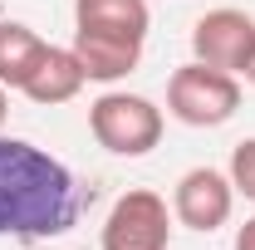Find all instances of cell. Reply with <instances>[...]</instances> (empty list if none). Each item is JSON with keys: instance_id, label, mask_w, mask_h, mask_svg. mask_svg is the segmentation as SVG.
<instances>
[{"instance_id": "6da1fadb", "label": "cell", "mask_w": 255, "mask_h": 250, "mask_svg": "<svg viewBox=\"0 0 255 250\" xmlns=\"http://www.w3.org/2000/svg\"><path fill=\"white\" fill-rule=\"evenodd\" d=\"M94 191L74 177L49 147H34L30 137L0 132V241H54L69 236Z\"/></svg>"}, {"instance_id": "7a4b0ae2", "label": "cell", "mask_w": 255, "mask_h": 250, "mask_svg": "<svg viewBox=\"0 0 255 250\" xmlns=\"http://www.w3.org/2000/svg\"><path fill=\"white\" fill-rule=\"evenodd\" d=\"M162 108L142 94H128V89H103L89 103V132L103 152L113 157H147L162 142Z\"/></svg>"}, {"instance_id": "3957f363", "label": "cell", "mask_w": 255, "mask_h": 250, "mask_svg": "<svg viewBox=\"0 0 255 250\" xmlns=\"http://www.w3.org/2000/svg\"><path fill=\"white\" fill-rule=\"evenodd\" d=\"M236 108H241V79L236 74L196 64V59L172 69V79H167V113L182 127H221L236 118Z\"/></svg>"}, {"instance_id": "277c9868", "label": "cell", "mask_w": 255, "mask_h": 250, "mask_svg": "<svg viewBox=\"0 0 255 250\" xmlns=\"http://www.w3.org/2000/svg\"><path fill=\"white\" fill-rule=\"evenodd\" d=\"M172 231H177L172 201L157 196L152 187H132L108 206V216L98 226V246L103 250H167Z\"/></svg>"}, {"instance_id": "5b68a950", "label": "cell", "mask_w": 255, "mask_h": 250, "mask_svg": "<svg viewBox=\"0 0 255 250\" xmlns=\"http://www.w3.org/2000/svg\"><path fill=\"white\" fill-rule=\"evenodd\" d=\"M236 211V187L221 167H187L172 187V216L177 226H187L196 236H211L221 231Z\"/></svg>"}, {"instance_id": "8992f818", "label": "cell", "mask_w": 255, "mask_h": 250, "mask_svg": "<svg viewBox=\"0 0 255 250\" xmlns=\"http://www.w3.org/2000/svg\"><path fill=\"white\" fill-rule=\"evenodd\" d=\"M251 39H255V20L236 5H216L206 10L196 25H191V59L196 64H211V69H226L241 79V64L251 54Z\"/></svg>"}, {"instance_id": "52a82bcc", "label": "cell", "mask_w": 255, "mask_h": 250, "mask_svg": "<svg viewBox=\"0 0 255 250\" xmlns=\"http://www.w3.org/2000/svg\"><path fill=\"white\" fill-rule=\"evenodd\" d=\"M69 49H74V59L84 64V74H89V84H118L128 79L137 64H142V49L147 44H132V39H113V34H89V30H74L69 39Z\"/></svg>"}, {"instance_id": "ba28073f", "label": "cell", "mask_w": 255, "mask_h": 250, "mask_svg": "<svg viewBox=\"0 0 255 250\" xmlns=\"http://www.w3.org/2000/svg\"><path fill=\"white\" fill-rule=\"evenodd\" d=\"M74 30L147 44L152 10H147V0H74Z\"/></svg>"}, {"instance_id": "9c48e42d", "label": "cell", "mask_w": 255, "mask_h": 250, "mask_svg": "<svg viewBox=\"0 0 255 250\" xmlns=\"http://www.w3.org/2000/svg\"><path fill=\"white\" fill-rule=\"evenodd\" d=\"M84 84H89V74H84V64L74 59V49L69 44H49V54L39 59V69L30 74V84L20 94L30 103H39V108H59V103H74L84 94Z\"/></svg>"}, {"instance_id": "30bf717a", "label": "cell", "mask_w": 255, "mask_h": 250, "mask_svg": "<svg viewBox=\"0 0 255 250\" xmlns=\"http://www.w3.org/2000/svg\"><path fill=\"white\" fill-rule=\"evenodd\" d=\"M44 54H49V39L39 30H30L25 20H0V84L10 94H20L30 84Z\"/></svg>"}, {"instance_id": "8fae6325", "label": "cell", "mask_w": 255, "mask_h": 250, "mask_svg": "<svg viewBox=\"0 0 255 250\" xmlns=\"http://www.w3.org/2000/svg\"><path fill=\"white\" fill-rule=\"evenodd\" d=\"M226 177H231L236 196L255 201V137H241V142L231 147V167H226Z\"/></svg>"}, {"instance_id": "7c38bea8", "label": "cell", "mask_w": 255, "mask_h": 250, "mask_svg": "<svg viewBox=\"0 0 255 250\" xmlns=\"http://www.w3.org/2000/svg\"><path fill=\"white\" fill-rule=\"evenodd\" d=\"M231 250H255V216L246 221V226H236V246Z\"/></svg>"}, {"instance_id": "4fadbf2b", "label": "cell", "mask_w": 255, "mask_h": 250, "mask_svg": "<svg viewBox=\"0 0 255 250\" xmlns=\"http://www.w3.org/2000/svg\"><path fill=\"white\" fill-rule=\"evenodd\" d=\"M241 79L255 89V39H251V54H246V64H241Z\"/></svg>"}, {"instance_id": "5bb4252c", "label": "cell", "mask_w": 255, "mask_h": 250, "mask_svg": "<svg viewBox=\"0 0 255 250\" xmlns=\"http://www.w3.org/2000/svg\"><path fill=\"white\" fill-rule=\"evenodd\" d=\"M5 118H10V89L0 84V127H5Z\"/></svg>"}]
</instances>
